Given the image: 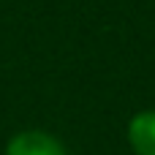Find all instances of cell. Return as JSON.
Here are the masks:
<instances>
[{
    "mask_svg": "<svg viewBox=\"0 0 155 155\" xmlns=\"http://www.w3.org/2000/svg\"><path fill=\"white\" fill-rule=\"evenodd\" d=\"M5 155H68V153H65V144L54 134L41 131V128H27L8 139Z\"/></svg>",
    "mask_w": 155,
    "mask_h": 155,
    "instance_id": "6da1fadb",
    "label": "cell"
},
{
    "mask_svg": "<svg viewBox=\"0 0 155 155\" xmlns=\"http://www.w3.org/2000/svg\"><path fill=\"white\" fill-rule=\"evenodd\" d=\"M128 144L136 155H155V109H142L128 120Z\"/></svg>",
    "mask_w": 155,
    "mask_h": 155,
    "instance_id": "7a4b0ae2",
    "label": "cell"
}]
</instances>
